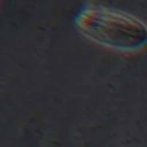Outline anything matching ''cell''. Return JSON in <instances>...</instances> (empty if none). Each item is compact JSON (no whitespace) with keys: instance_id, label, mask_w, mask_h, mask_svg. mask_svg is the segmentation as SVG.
I'll return each instance as SVG.
<instances>
[{"instance_id":"6da1fadb","label":"cell","mask_w":147,"mask_h":147,"mask_svg":"<svg viewBox=\"0 0 147 147\" xmlns=\"http://www.w3.org/2000/svg\"><path fill=\"white\" fill-rule=\"evenodd\" d=\"M74 24L85 39L116 53L132 54L147 47V23L115 7L85 2L75 14Z\"/></svg>"}]
</instances>
